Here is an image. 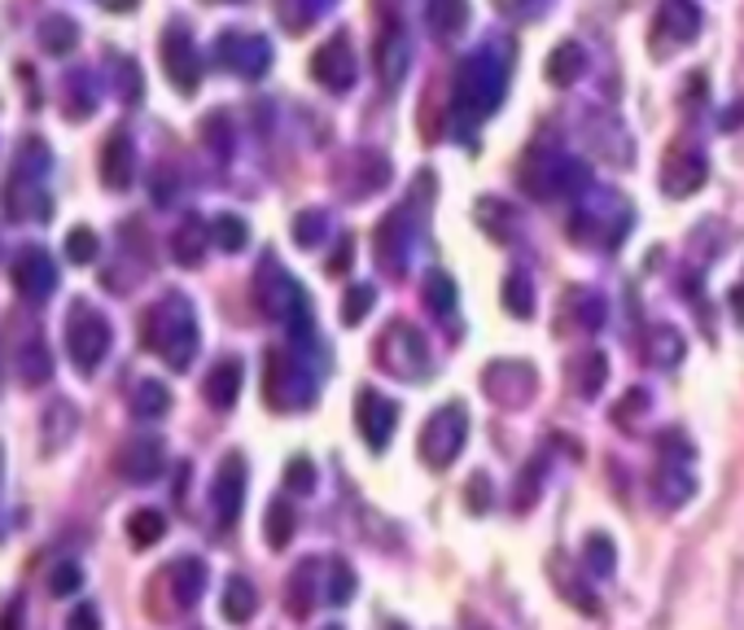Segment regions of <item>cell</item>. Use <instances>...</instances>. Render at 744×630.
<instances>
[{"instance_id":"1","label":"cell","mask_w":744,"mask_h":630,"mask_svg":"<svg viewBox=\"0 0 744 630\" xmlns=\"http://www.w3.org/2000/svg\"><path fill=\"white\" fill-rule=\"evenodd\" d=\"M254 302L267 320H280L294 338V351L311 360L316 351V324H311V302L302 293V285L276 263V258H263L258 267V280H254Z\"/></svg>"},{"instance_id":"2","label":"cell","mask_w":744,"mask_h":630,"mask_svg":"<svg viewBox=\"0 0 744 630\" xmlns=\"http://www.w3.org/2000/svg\"><path fill=\"white\" fill-rule=\"evenodd\" d=\"M145 346L176 373H184L198 355V316H193V302L184 293H167L158 307H149L145 316Z\"/></svg>"},{"instance_id":"3","label":"cell","mask_w":744,"mask_h":630,"mask_svg":"<svg viewBox=\"0 0 744 630\" xmlns=\"http://www.w3.org/2000/svg\"><path fill=\"white\" fill-rule=\"evenodd\" d=\"M630 202L614 189H587L570 211V237L583 250H618L630 233Z\"/></svg>"},{"instance_id":"4","label":"cell","mask_w":744,"mask_h":630,"mask_svg":"<svg viewBox=\"0 0 744 630\" xmlns=\"http://www.w3.org/2000/svg\"><path fill=\"white\" fill-rule=\"evenodd\" d=\"M503 88H508V62L496 57V49L474 53L456 71V115L465 124L491 119L499 110V102H503Z\"/></svg>"},{"instance_id":"5","label":"cell","mask_w":744,"mask_h":630,"mask_svg":"<svg viewBox=\"0 0 744 630\" xmlns=\"http://www.w3.org/2000/svg\"><path fill=\"white\" fill-rule=\"evenodd\" d=\"M652 495L661 508H683L697 495V447L688 434L670 429L657 438V469H652Z\"/></svg>"},{"instance_id":"6","label":"cell","mask_w":744,"mask_h":630,"mask_svg":"<svg viewBox=\"0 0 744 630\" xmlns=\"http://www.w3.org/2000/svg\"><path fill=\"white\" fill-rule=\"evenodd\" d=\"M263 398L276 412H302L316 403V373L307 364V355L272 346L263 360Z\"/></svg>"},{"instance_id":"7","label":"cell","mask_w":744,"mask_h":630,"mask_svg":"<svg viewBox=\"0 0 744 630\" xmlns=\"http://www.w3.org/2000/svg\"><path fill=\"white\" fill-rule=\"evenodd\" d=\"M372 360L381 373H390L394 381H425L434 373V355L425 333L412 320H390L372 346Z\"/></svg>"},{"instance_id":"8","label":"cell","mask_w":744,"mask_h":630,"mask_svg":"<svg viewBox=\"0 0 744 630\" xmlns=\"http://www.w3.org/2000/svg\"><path fill=\"white\" fill-rule=\"evenodd\" d=\"M521 189L530 197H574V193H587L592 180H587V167L565 158V153H552V149H534L525 158V171H521Z\"/></svg>"},{"instance_id":"9","label":"cell","mask_w":744,"mask_h":630,"mask_svg":"<svg viewBox=\"0 0 744 630\" xmlns=\"http://www.w3.org/2000/svg\"><path fill=\"white\" fill-rule=\"evenodd\" d=\"M465 438H469V412H465V403H443L425 420V429H421V460H425V469H434V473L451 469L456 456H460V447H465Z\"/></svg>"},{"instance_id":"10","label":"cell","mask_w":744,"mask_h":630,"mask_svg":"<svg viewBox=\"0 0 744 630\" xmlns=\"http://www.w3.org/2000/svg\"><path fill=\"white\" fill-rule=\"evenodd\" d=\"M110 342H115L110 320H106L102 311L75 302V307H71V320H66V351H71V364H75L84 377L97 373L102 360H106V351H110Z\"/></svg>"},{"instance_id":"11","label":"cell","mask_w":744,"mask_h":630,"mask_svg":"<svg viewBox=\"0 0 744 630\" xmlns=\"http://www.w3.org/2000/svg\"><path fill=\"white\" fill-rule=\"evenodd\" d=\"M482 389L496 407H508V412H521L534 394H539V373L521 360H496L482 369Z\"/></svg>"},{"instance_id":"12","label":"cell","mask_w":744,"mask_h":630,"mask_svg":"<svg viewBox=\"0 0 744 630\" xmlns=\"http://www.w3.org/2000/svg\"><path fill=\"white\" fill-rule=\"evenodd\" d=\"M390 184V158L376 149H355L347 158V167L338 171V193L347 202H364L372 193H381Z\"/></svg>"},{"instance_id":"13","label":"cell","mask_w":744,"mask_h":630,"mask_svg":"<svg viewBox=\"0 0 744 630\" xmlns=\"http://www.w3.org/2000/svg\"><path fill=\"white\" fill-rule=\"evenodd\" d=\"M394 425H398V403H390L381 389L364 385V389L355 394V429H360V438L369 442V451H385V447H390Z\"/></svg>"},{"instance_id":"14","label":"cell","mask_w":744,"mask_h":630,"mask_svg":"<svg viewBox=\"0 0 744 630\" xmlns=\"http://www.w3.org/2000/svg\"><path fill=\"white\" fill-rule=\"evenodd\" d=\"M215 57H220V66H228L246 79H258L272 66V44L254 31H224L220 44H215Z\"/></svg>"},{"instance_id":"15","label":"cell","mask_w":744,"mask_h":630,"mask_svg":"<svg viewBox=\"0 0 744 630\" xmlns=\"http://www.w3.org/2000/svg\"><path fill=\"white\" fill-rule=\"evenodd\" d=\"M311 75L320 88L329 93H351L355 88V75H360V62H355V49L347 35H333L320 44V53L311 57Z\"/></svg>"},{"instance_id":"16","label":"cell","mask_w":744,"mask_h":630,"mask_svg":"<svg viewBox=\"0 0 744 630\" xmlns=\"http://www.w3.org/2000/svg\"><path fill=\"white\" fill-rule=\"evenodd\" d=\"M705 180H710V162L692 149V145H674L670 153H666V162H661V193L666 197H692V193H701L705 189Z\"/></svg>"},{"instance_id":"17","label":"cell","mask_w":744,"mask_h":630,"mask_svg":"<svg viewBox=\"0 0 744 630\" xmlns=\"http://www.w3.org/2000/svg\"><path fill=\"white\" fill-rule=\"evenodd\" d=\"M412 215L407 206L390 211L381 224H376V267L390 271V276H403L407 271V254H412Z\"/></svg>"},{"instance_id":"18","label":"cell","mask_w":744,"mask_h":630,"mask_svg":"<svg viewBox=\"0 0 744 630\" xmlns=\"http://www.w3.org/2000/svg\"><path fill=\"white\" fill-rule=\"evenodd\" d=\"M162 66H167V79L180 88V93H198L202 84V62H198V44L184 26H171L162 35Z\"/></svg>"},{"instance_id":"19","label":"cell","mask_w":744,"mask_h":630,"mask_svg":"<svg viewBox=\"0 0 744 630\" xmlns=\"http://www.w3.org/2000/svg\"><path fill=\"white\" fill-rule=\"evenodd\" d=\"M246 460L242 456H224V465L215 469V482H211V508L220 516V525H233L242 516V504H246Z\"/></svg>"},{"instance_id":"20","label":"cell","mask_w":744,"mask_h":630,"mask_svg":"<svg viewBox=\"0 0 744 630\" xmlns=\"http://www.w3.org/2000/svg\"><path fill=\"white\" fill-rule=\"evenodd\" d=\"M587 136H592V149H596L609 167H630V162H635V140H630V131L621 127L618 115L592 110V115H587Z\"/></svg>"},{"instance_id":"21","label":"cell","mask_w":744,"mask_h":630,"mask_svg":"<svg viewBox=\"0 0 744 630\" xmlns=\"http://www.w3.org/2000/svg\"><path fill=\"white\" fill-rule=\"evenodd\" d=\"M13 285H18V293H22V298L44 302V298L53 293V285H57V267H53L49 250L26 246V250L18 254V258H13Z\"/></svg>"},{"instance_id":"22","label":"cell","mask_w":744,"mask_h":630,"mask_svg":"<svg viewBox=\"0 0 744 630\" xmlns=\"http://www.w3.org/2000/svg\"><path fill=\"white\" fill-rule=\"evenodd\" d=\"M320 600H325V560L307 556V560H298V569L285 583V605H289L294 618H311V609Z\"/></svg>"},{"instance_id":"23","label":"cell","mask_w":744,"mask_h":630,"mask_svg":"<svg viewBox=\"0 0 744 630\" xmlns=\"http://www.w3.org/2000/svg\"><path fill=\"white\" fill-rule=\"evenodd\" d=\"M407 66H412V40L403 35L398 22H390L376 40V71H381V84L385 88H398L407 79Z\"/></svg>"},{"instance_id":"24","label":"cell","mask_w":744,"mask_h":630,"mask_svg":"<svg viewBox=\"0 0 744 630\" xmlns=\"http://www.w3.org/2000/svg\"><path fill=\"white\" fill-rule=\"evenodd\" d=\"M162 469H167V451H162L158 438H131L124 447V456H119V473L136 487L162 478Z\"/></svg>"},{"instance_id":"25","label":"cell","mask_w":744,"mask_h":630,"mask_svg":"<svg viewBox=\"0 0 744 630\" xmlns=\"http://www.w3.org/2000/svg\"><path fill=\"white\" fill-rule=\"evenodd\" d=\"M657 35H670V44H692L701 35V4L697 0H666L657 13Z\"/></svg>"},{"instance_id":"26","label":"cell","mask_w":744,"mask_h":630,"mask_svg":"<svg viewBox=\"0 0 744 630\" xmlns=\"http://www.w3.org/2000/svg\"><path fill=\"white\" fill-rule=\"evenodd\" d=\"M206 578H211V569H206V560H198V556H180V560H171V569H167V583H171V596H176L180 609H193V605L202 600Z\"/></svg>"},{"instance_id":"27","label":"cell","mask_w":744,"mask_h":630,"mask_svg":"<svg viewBox=\"0 0 744 630\" xmlns=\"http://www.w3.org/2000/svg\"><path fill=\"white\" fill-rule=\"evenodd\" d=\"M565 373H570V385L578 389V398H600V389H605V381H609V360H605V351H574L570 355V364H565Z\"/></svg>"},{"instance_id":"28","label":"cell","mask_w":744,"mask_h":630,"mask_svg":"<svg viewBox=\"0 0 744 630\" xmlns=\"http://www.w3.org/2000/svg\"><path fill=\"white\" fill-rule=\"evenodd\" d=\"M583 574H587V569H583ZM583 574H578L570 560L561 565V556L552 560V583H556L561 600H565V605H574L583 618H596V613H600V600H596V591H592V583H587Z\"/></svg>"},{"instance_id":"29","label":"cell","mask_w":744,"mask_h":630,"mask_svg":"<svg viewBox=\"0 0 744 630\" xmlns=\"http://www.w3.org/2000/svg\"><path fill=\"white\" fill-rule=\"evenodd\" d=\"M102 180L106 189H127L136 180V149H131V136L127 131H115L102 149Z\"/></svg>"},{"instance_id":"30","label":"cell","mask_w":744,"mask_h":630,"mask_svg":"<svg viewBox=\"0 0 744 630\" xmlns=\"http://www.w3.org/2000/svg\"><path fill=\"white\" fill-rule=\"evenodd\" d=\"M242 360H220L211 373H206V385H202V394H206V403L215 407V412H228L237 398H242Z\"/></svg>"},{"instance_id":"31","label":"cell","mask_w":744,"mask_h":630,"mask_svg":"<svg viewBox=\"0 0 744 630\" xmlns=\"http://www.w3.org/2000/svg\"><path fill=\"white\" fill-rule=\"evenodd\" d=\"M543 71H548V84H556V88H570V84H574V79L587 71V49H583L578 40H561V44L548 53Z\"/></svg>"},{"instance_id":"32","label":"cell","mask_w":744,"mask_h":630,"mask_svg":"<svg viewBox=\"0 0 744 630\" xmlns=\"http://www.w3.org/2000/svg\"><path fill=\"white\" fill-rule=\"evenodd\" d=\"M561 316H570V324H574V329L596 333V329L605 324V298H600V293H592V289H583V285H574V289L561 298Z\"/></svg>"},{"instance_id":"33","label":"cell","mask_w":744,"mask_h":630,"mask_svg":"<svg viewBox=\"0 0 744 630\" xmlns=\"http://www.w3.org/2000/svg\"><path fill=\"white\" fill-rule=\"evenodd\" d=\"M644 360H648L652 369H674V364H683V333H679L674 324H652V329L644 333Z\"/></svg>"},{"instance_id":"34","label":"cell","mask_w":744,"mask_h":630,"mask_svg":"<svg viewBox=\"0 0 744 630\" xmlns=\"http://www.w3.org/2000/svg\"><path fill=\"white\" fill-rule=\"evenodd\" d=\"M499 302L512 320H530L534 316V285H530V271L525 267H512L499 285Z\"/></svg>"},{"instance_id":"35","label":"cell","mask_w":744,"mask_h":630,"mask_svg":"<svg viewBox=\"0 0 744 630\" xmlns=\"http://www.w3.org/2000/svg\"><path fill=\"white\" fill-rule=\"evenodd\" d=\"M583 569H587V578H614V569H618V543H614V534L592 530L583 538Z\"/></svg>"},{"instance_id":"36","label":"cell","mask_w":744,"mask_h":630,"mask_svg":"<svg viewBox=\"0 0 744 630\" xmlns=\"http://www.w3.org/2000/svg\"><path fill=\"white\" fill-rule=\"evenodd\" d=\"M220 609H224V618H228L233 627H246L249 618L258 613V591H254V583L242 578V574H233V578L224 583V600H220Z\"/></svg>"},{"instance_id":"37","label":"cell","mask_w":744,"mask_h":630,"mask_svg":"<svg viewBox=\"0 0 744 630\" xmlns=\"http://www.w3.org/2000/svg\"><path fill=\"white\" fill-rule=\"evenodd\" d=\"M206 242H211V228H206L198 215H189V220L176 228V237H171V254H176L180 267H198L202 254H206Z\"/></svg>"},{"instance_id":"38","label":"cell","mask_w":744,"mask_h":630,"mask_svg":"<svg viewBox=\"0 0 744 630\" xmlns=\"http://www.w3.org/2000/svg\"><path fill=\"white\" fill-rule=\"evenodd\" d=\"M425 22H429L434 40H451L469 22V0H429L425 4Z\"/></svg>"},{"instance_id":"39","label":"cell","mask_w":744,"mask_h":630,"mask_svg":"<svg viewBox=\"0 0 744 630\" xmlns=\"http://www.w3.org/2000/svg\"><path fill=\"white\" fill-rule=\"evenodd\" d=\"M421 298H425V307H429L438 320H451V316H456V280H451L447 271H429V276L421 280Z\"/></svg>"},{"instance_id":"40","label":"cell","mask_w":744,"mask_h":630,"mask_svg":"<svg viewBox=\"0 0 744 630\" xmlns=\"http://www.w3.org/2000/svg\"><path fill=\"white\" fill-rule=\"evenodd\" d=\"M355 569L342 560V556H325V600L329 605H351V596H355Z\"/></svg>"},{"instance_id":"41","label":"cell","mask_w":744,"mask_h":630,"mask_svg":"<svg viewBox=\"0 0 744 630\" xmlns=\"http://www.w3.org/2000/svg\"><path fill=\"white\" fill-rule=\"evenodd\" d=\"M167 407H171V389L162 381H136V389H131V416L158 420V416H167Z\"/></svg>"},{"instance_id":"42","label":"cell","mask_w":744,"mask_h":630,"mask_svg":"<svg viewBox=\"0 0 744 630\" xmlns=\"http://www.w3.org/2000/svg\"><path fill=\"white\" fill-rule=\"evenodd\" d=\"M263 538L272 552H285V543L294 538V504L280 495L267 504V516H263Z\"/></svg>"},{"instance_id":"43","label":"cell","mask_w":744,"mask_h":630,"mask_svg":"<svg viewBox=\"0 0 744 630\" xmlns=\"http://www.w3.org/2000/svg\"><path fill=\"white\" fill-rule=\"evenodd\" d=\"M162 534H167V516L158 508H136L127 516V538L136 547H153V543H162Z\"/></svg>"},{"instance_id":"44","label":"cell","mask_w":744,"mask_h":630,"mask_svg":"<svg viewBox=\"0 0 744 630\" xmlns=\"http://www.w3.org/2000/svg\"><path fill=\"white\" fill-rule=\"evenodd\" d=\"M75 407L71 403H53L49 412H44V451H53V447H66L71 442V434H75Z\"/></svg>"},{"instance_id":"45","label":"cell","mask_w":744,"mask_h":630,"mask_svg":"<svg viewBox=\"0 0 744 630\" xmlns=\"http://www.w3.org/2000/svg\"><path fill=\"white\" fill-rule=\"evenodd\" d=\"M18 373H22V385H49L53 377V355L44 342H31L26 351H18Z\"/></svg>"},{"instance_id":"46","label":"cell","mask_w":744,"mask_h":630,"mask_svg":"<svg viewBox=\"0 0 744 630\" xmlns=\"http://www.w3.org/2000/svg\"><path fill=\"white\" fill-rule=\"evenodd\" d=\"M372 307H376V289H372L369 280H355V285L342 293V324H347V329L364 324Z\"/></svg>"},{"instance_id":"47","label":"cell","mask_w":744,"mask_h":630,"mask_svg":"<svg viewBox=\"0 0 744 630\" xmlns=\"http://www.w3.org/2000/svg\"><path fill=\"white\" fill-rule=\"evenodd\" d=\"M246 242H249L246 220H237V215H220V220L211 224V246H220L224 254L246 250Z\"/></svg>"},{"instance_id":"48","label":"cell","mask_w":744,"mask_h":630,"mask_svg":"<svg viewBox=\"0 0 744 630\" xmlns=\"http://www.w3.org/2000/svg\"><path fill=\"white\" fill-rule=\"evenodd\" d=\"M325 237H329V215H325V211H298V220H294V242H298L302 250H316Z\"/></svg>"},{"instance_id":"49","label":"cell","mask_w":744,"mask_h":630,"mask_svg":"<svg viewBox=\"0 0 744 630\" xmlns=\"http://www.w3.org/2000/svg\"><path fill=\"white\" fill-rule=\"evenodd\" d=\"M40 31H44V49H49V53H71V49L79 44V26H75L71 18H62V13H57V18H44Z\"/></svg>"},{"instance_id":"50","label":"cell","mask_w":744,"mask_h":630,"mask_svg":"<svg viewBox=\"0 0 744 630\" xmlns=\"http://www.w3.org/2000/svg\"><path fill=\"white\" fill-rule=\"evenodd\" d=\"M648 412V389H626L621 394V403H614V425H618L621 434H635V425H639V416Z\"/></svg>"},{"instance_id":"51","label":"cell","mask_w":744,"mask_h":630,"mask_svg":"<svg viewBox=\"0 0 744 630\" xmlns=\"http://www.w3.org/2000/svg\"><path fill=\"white\" fill-rule=\"evenodd\" d=\"M285 491H294V495H311L316 491V465L307 456H294L285 465Z\"/></svg>"},{"instance_id":"52","label":"cell","mask_w":744,"mask_h":630,"mask_svg":"<svg viewBox=\"0 0 744 630\" xmlns=\"http://www.w3.org/2000/svg\"><path fill=\"white\" fill-rule=\"evenodd\" d=\"M97 254H102V242H97V233H93V228H84V224H79V228H71V233H66V258H71V263H93Z\"/></svg>"},{"instance_id":"53","label":"cell","mask_w":744,"mask_h":630,"mask_svg":"<svg viewBox=\"0 0 744 630\" xmlns=\"http://www.w3.org/2000/svg\"><path fill=\"white\" fill-rule=\"evenodd\" d=\"M491 504H496L491 478H487V473H474V478H469V487H465V508H469L474 516H482V512H491Z\"/></svg>"},{"instance_id":"54","label":"cell","mask_w":744,"mask_h":630,"mask_svg":"<svg viewBox=\"0 0 744 630\" xmlns=\"http://www.w3.org/2000/svg\"><path fill=\"white\" fill-rule=\"evenodd\" d=\"M539 473H543V465H534V473H530V469L521 473V482H517V504H512L517 512H525V508L539 500Z\"/></svg>"},{"instance_id":"55","label":"cell","mask_w":744,"mask_h":630,"mask_svg":"<svg viewBox=\"0 0 744 630\" xmlns=\"http://www.w3.org/2000/svg\"><path fill=\"white\" fill-rule=\"evenodd\" d=\"M202 131H206V145H211V149L228 153V119H224V115H211V119L202 124Z\"/></svg>"},{"instance_id":"56","label":"cell","mask_w":744,"mask_h":630,"mask_svg":"<svg viewBox=\"0 0 744 630\" xmlns=\"http://www.w3.org/2000/svg\"><path fill=\"white\" fill-rule=\"evenodd\" d=\"M53 591H57V596L79 591V569H75V565H62V569L53 574Z\"/></svg>"},{"instance_id":"57","label":"cell","mask_w":744,"mask_h":630,"mask_svg":"<svg viewBox=\"0 0 744 630\" xmlns=\"http://www.w3.org/2000/svg\"><path fill=\"white\" fill-rule=\"evenodd\" d=\"M102 622H97V609L93 605H79L75 613H71V622H66V630H97Z\"/></svg>"},{"instance_id":"58","label":"cell","mask_w":744,"mask_h":630,"mask_svg":"<svg viewBox=\"0 0 744 630\" xmlns=\"http://www.w3.org/2000/svg\"><path fill=\"white\" fill-rule=\"evenodd\" d=\"M723 127H727V131H732V127H744V102H736V106L723 115Z\"/></svg>"},{"instance_id":"59","label":"cell","mask_w":744,"mask_h":630,"mask_svg":"<svg viewBox=\"0 0 744 630\" xmlns=\"http://www.w3.org/2000/svg\"><path fill=\"white\" fill-rule=\"evenodd\" d=\"M732 311H736V320L744 324V280L736 285V289H732Z\"/></svg>"},{"instance_id":"60","label":"cell","mask_w":744,"mask_h":630,"mask_svg":"<svg viewBox=\"0 0 744 630\" xmlns=\"http://www.w3.org/2000/svg\"><path fill=\"white\" fill-rule=\"evenodd\" d=\"M18 618H22V605H13V609L4 613V622H0V630H18Z\"/></svg>"},{"instance_id":"61","label":"cell","mask_w":744,"mask_h":630,"mask_svg":"<svg viewBox=\"0 0 744 630\" xmlns=\"http://www.w3.org/2000/svg\"><path fill=\"white\" fill-rule=\"evenodd\" d=\"M106 9H115V13H124V9H136V0H106Z\"/></svg>"},{"instance_id":"62","label":"cell","mask_w":744,"mask_h":630,"mask_svg":"<svg viewBox=\"0 0 744 630\" xmlns=\"http://www.w3.org/2000/svg\"><path fill=\"white\" fill-rule=\"evenodd\" d=\"M329 4H333V0H311V9H329Z\"/></svg>"},{"instance_id":"63","label":"cell","mask_w":744,"mask_h":630,"mask_svg":"<svg viewBox=\"0 0 744 630\" xmlns=\"http://www.w3.org/2000/svg\"><path fill=\"white\" fill-rule=\"evenodd\" d=\"M320 630H342V627H320Z\"/></svg>"},{"instance_id":"64","label":"cell","mask_w":744,"mask_h":630,"mask_svg":"<svg viewBox=\"0 0 744 630\" xmlns=\"http://www.w3.org/2000/svg\"><path fill=\"white\" fill-rule=\"evenodd\" d=\"M390 630H403V627H390Z\"/></svg>"}]
</instances>
